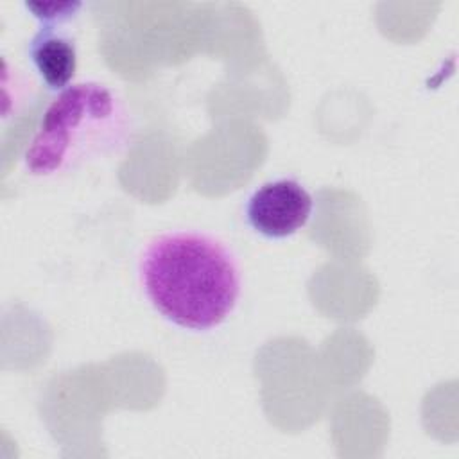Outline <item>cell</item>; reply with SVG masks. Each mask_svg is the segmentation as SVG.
Segmentation results:
<instances>
[{
	"instance_id": "6da1fadb",
	"label": "cell",
	"mask_w": 459,
	"mask_h": 459,
	"mask_svg": "<svg viewBox=\"0 0 459 459\" xmlns=\"http://www.w3.org/2000/svg\"><path fill=\"white\" fill-rule=\"evenodd\" d=\"M151 305L186 330L219 326L240 296L235 255L219 238L199 231H172L152 238L138 262Z\"/></svg>"
},
{
	"instance_id": "5b68a950",
	"label": "cell",
	"mask_w": 459,
	"mask_h": 459,
	"mask_svg": "<svg viewBox=\"0 0 459 459\" xmlns=\"http://www.w3.org/2000/svg\"><path fill=\"white\" fill-rule=\"evenodd\" d=\"M23 5L41 25L48 27L70 23L82 9L81 2H25Z\"/></svg>"
},
{
	"instance_id": "277c9868",
	"label": "cell",
	"mask_w": 459,
	"mask_h": 459,
	"mask_svg": "<svg viewBox=\"0 0 459 459\" xmlns=\"http://www.w3.org/2000/svg\"><path fill=\"white\" fill-rule=\"evenodd\" d=\"M29 59L52 91H63L70 86L77 70V48L74 39L59 27L39 25L27 45Z\"/></svg>"
},
{
	"instance_id": "3957f363",
	"label": "cell",
	"mask_w": 459,
	"mask_h": 459,
	"mask_svg": "<svg viewBox=\"0 0 459 459\" xmlns=\"http://www.w3.org/2000/svg\"><path fill=\"white\" fill-rule=\"evenodd\" d=\"M314 208L310 192L294 178L258 186L246 203L247 224L265 238H287L301 230Z\"/></svg>"
},
{
	"instance_id": "7a4b0ae2",
	"label": "cell",
	"mask_w": 459,
	"mask_h": 459,
	"mask_svg": "<svg viewBox=\"0 0 459 459\" xmlns=\"http://www.w3.org/2000/svg\"><path fill=\"white\" fill-rule=\"evenodd\" d=\"M133 138L124 100L97 81L70 84L43 111L23 154L30 176L52 178L118 154Z\"/></svg>"
}]
</instances>
